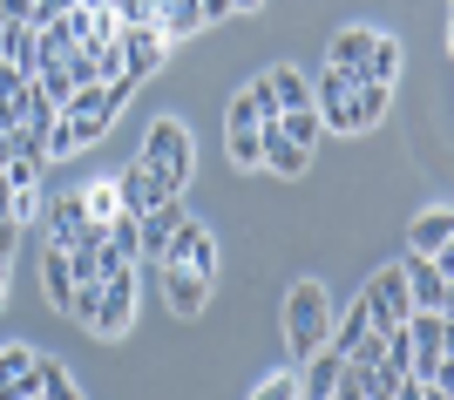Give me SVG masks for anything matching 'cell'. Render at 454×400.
Returning a JSON list of instances; mask_svg holds the SVG:
<instances>
[{
  "label": "cell",
  "mask_w": 454,
  "mask_h": 400,
  "mask_svg": "<svg viewBox=\"0 0 454 400\" xmlns=\"http://www.w3.org/2000/svg\"><path fill=\"white\" fill-rule=\"evenodd\" d=\"M366 333H380V319H373V299L360 292V299H353V312L340 319V333H325V346H340V353H353V346H360Z\"/></svg>",
  "instance_id": "cell-19"
},
{
  "label": "cell",
  "mask_w": 454,
  "mask_h": 400,
  "mask_svg": "<svg viewBox=\"0 0 454 400\" xmlns=\"http://www.w3.org/2000/svg\"><path fill=\"white\" fill-rule=\"evenodd\" d=\"M346 102H353V115H360V129H373L380 115H387V102H394V82H373V75H360L353 89H346Z\"/></svg>",
  "instance_id": "cell-16"
},
{
  "label": "cell",
  "mask_w": 454,
  "mask_h": 400,
  "mask_svg": "<svg viewBox=\"0 0 454 400\" xmlns=\"http://www.w3.org/2000/svg\"><path fill=\"white\" fill-rule=\"evenodd\" d=\"M89 224V204H82V191H61L48 197V245H75V231Z\"/></svg>",
  "instance_id": "cell-12"
},
{
  "label": "cell",
  "mask_w": 454,
  "mask_h": 400,
  "mask_svg": "<svg viewBox=\"0 0 454 400\" xmlns=\"http://www.w3.org/2000/svg\"><path fill=\"white\" fill-rule=\"evenodd\" d=\"M0 387H7V380H0Z\"/></svg>",
  "instance_id": "cell-37"
},
{
  "label": "cell",
  "mask_w": 454,
  "mask_h": 400,
  "mask_svg": "<svg viewBox=\"0 0 454 400\" xmlns=\"http://www.w3.org/2000/svg\"><path fill=\"white\" fill-rule=\"evenodd\" d=\"M366 35H373V27H340V35H333V68H346L353 82H360V61H366Z\"/></svg>",
  "instance_id": "cell-22"
},
{
  "label": "cell",
  "mask_w": 454,
  "mask_h": 400,
  "mask_svg": "<svg viewBox=\"0 0 454 400\" xmlns=\"http://www.w3.org/2000/svg\"><path fill=\"white\" fill-rule=\"evenodd\" d=\"M258 150H265V163L278 176H305V150H299V143H285L278 122H258Z\"/></svg>",
  "instance_id": "cell-17"
},
{
  "label": "cell",
  "mask_w": 454,
  "mask_h": 400,
  "mask_svg": "<svg viewBox=\"0 0 454 400\" xmlns=\"http://www.w3.org/2000/svg\"><path fill=\"white\" fill-rule=\"evenodd\" d=\"M0 217H14V184H7V170H0Z\"/></svg>",
  "instance_id": "cell-33"
},
{
  "label": "cell",
  "mask_w": 454,
  "mask_h": 400,
  "mask_svg": "<svg viewBox=\"0 0 454 400\" xmlns=\"http://www.w3.org/2000/svg\"><path fill=\"white\" fill-rule=\"evenodd\" d=\"M0 7H7V20H27V7H35V0H0Z\"/></svg>",
  "instance_id": "cell-34"
},
{
  "label": "cell",
  "mask_w": 454,
  "mask_h": 400,
  "mask_svg": "<svg viewBox=\"0 0 454 400\" xmlns=\"http://www.w3.org/2000/svg\"><path fill=\"white\" fill-rule=\"evenodd\" d=\"M163 299H170V312L197 319L210 305V278H197V271H184V265H163Z\"/></svg>",
  "instance_id": "cell-11"
},
{
  "label": "cell",
  "mask_w": 454,
  "mask_h": 400,
  "mask_svg": "<svg viewBox=\"0 0 454 400\" xmlns=\"http://www.w3.org/2000/svg\"><path fill=\"white\" fill-rule=\"evenodd\" d=\"M115 48H122V75H129V82L156 75V68H163V55H170L163 27H150V20H143V27H122V35H115Z\"/></svg>",
  "instance_id": "cell-7"
},
{
  "label": "cell",
  "mask_w": 454,
  "mask_h": 400,
  "mask_svg": "<svg viewBox=\"0 0 454 400\" xmlns=\"http://www.w3.org/2000/svg\"><path fill=\"white\" fill-rule=\"evenodd\" d=\"M109 245L122 265H143V210H115L109 217Z\"/></svg>",
  "instance_id": "cell-20"
},
{
  "label": "cell",
  "mask_w": 454,
  "mask_h": 400,
  "mask_svg": "<svg viewBox=\"0 0 454 400\" xmlns=\"http://www.w3.org/2000/svg\"><path fill=\"white\" fill-rule=\"evenodd\" d=\"M197 14H204V27H210V20H224V14H238V7H231V0H197Z\"/></svg>",
  "instance_id": "cell-32"
},
{
  "label": "cell",
  "mask_w": 454,
  "mask_h": 400,
  "mask_svg": "<svg viewBox=\"0 0 454 400\" xmlns=\"http://www.w3.org/2000/svg\"><path fill=\"white\" fill-rule=\"evenodd\" d=\"M14 245H20V224H14V217H0V265L14 258Z\"/></svg>",
  "instance_id": "cell-31"
},
{
  "label": "cell",
  "mask_w": 454,
  "mask_h": 400,
  "mask_svg": "<svg viewBox=\"0 0 454 400\" xmlns=\"http://www.w3.org/2000/svg\"><path fill=\"white\" fill-rule=\"evenodd\" d=\"M136 325V265H115L109 278H102V312H95V340H122Z\"/></svg>",
  "instance_id": "cell-3"
},
{
  "label": "cell",
  "mask_w": 454,
  "mask_h": 400,
  "mask_svg": "<svg viewBox=\"0 0 454 400\" xmlns=\"http://www.w3.org/2000/svg\"><path fill=\"white\" fill-rule=\"evenodd\" d=\"M0 299H7V265H0Z\"/></svg>",
  "instance_id": "cell-36"
},
{
  "label": "cell",
  "mask_w": 454,
  "mask_h": 400,
  "mask_svg": "<svg viewBox=\"0 0 454 400\" xmlns=\"http://www.w3.org/2000/svg\"><path fill=\"white\" fill-rule=\"evenodd\" d=\"M27 366H35V346H0V380H20ZM0 394H7V387H0Z\"/></svg>",
  "instance_id": "cell-28"
},
{
  "label": "cell",
  "mask_w": 454,
  "mask_h": 400,
  "mask_svg": "<svg viewBox=\"0 0 454 400\" xmlns=\"http://www.w3.org/2000/svg\"><path fill=\"white\" fill-rule=\"evenodd\" d=\"M407 346H414V360H407V380H414V394L441 400L448 394V312H407Z\"/></svg>",
  "instance_id": "cell-1"
},
{
  "label": "cell",
  "mask_w": 454,
  "mask_h": 400,
  "mask_svg": "<svg viewBox=\"0 0 454 400\" xmlns=\"http://www.w3.org/2000/svg\"><path fill=\"white\" fill-rule=\"evenodd\" d=\"M109 14L122 20V27H143V20L156 27V7H150V0H109Z\"/></svg>",
  "instance_id": "cell-29"
},
{
  "label": "cell",
  "mask_w": 454,
  "mask_h": 400,
  "mask_svg": "<svg viewBox=\"0 0 454 400\" xmlns=\"http://www.w3.org/2000/svg\"><path fill=\"white\" fill-rule=\"evenodd\" d=\"M150 7H156V14H163V7H176V0H150Z\"/></svg>",
  "instance_id": "cell-35"
},
{
  "label": "cell",
  "mask_w": 454,
  "mask_h": 400,
  "mask_svg": "<svg viewBox=\"0 0 454 400\" xmlns=\"http://www.w3.org/2000/svg\"><path fill=\"white\" fill-rule=\"evenodd\" d=\"M82 204H89L95 224H109L115 210H122V197H115V184H89V191H82Z\"/></svg>",
  "instance_id": "cell-27"
},
{
  "label": "cell",
  "mask_w": 454,
  "mask_h": 400,
  "mask_svg": "<svg viewBox=\"0 0 454 400\" xmlns=\"http://www.w3.org/2000/svg\"><path fill=\"white\" fill-rule=\"evenodd\" d=\"M75 400V380H68V366L61 360H41L35 353V366H27V373H20V380H7V394L0 400Z\"/></svg>",
  "instance_id": "cell-8"
},
{
  "label": "cell",
  "mask_w": 454,
  "mask_h": 400,
  "mask_svg": "<svg viewBox=\"0 0 454 400\" xmlns=\"http://www.w3.org/2000/svg\"><path fill=\"white\" fill-rule=\"evenodd\" d=\"M156 27H163V41H184V35H197V27H204V14H197V0H176V7H163V14H156Z\"/></svg>",
  "instance_id": "cell-25"
},
{
  "label": "cell",
  "mask_w": 454,
  "mask_h": 400,
  "mask_svg": "<svg viewBox=\"0 0 454 400\" xmlns=\"http://www.w3.org/2000/svg\"><path fill=\"white\" fill-rule=\"evenodd\" d=\"M319 129H325L319 109H285V115H278V136H285V143H299V150H312V143H319Z\"/></svg>",
  "instance_id": "cell-24"
},
{
  "label": "cell",
  "mask_w": 454,
  "mask_h": 400,
  "mask_svg": "<svg viewBox=\"0 0 454 400\" xmlns=\"http://www.w3.org/2000/svg\"><path fill=\"white\" fill-rule=\"evenodd\" d=\"M448 238H454V217H448V210H420L414 224H407V245H414L420 258H448Z\"/></svg>",
  "instance_id": "cell-13"
},
{
  "label": "cell",
  "mask_w": 454,
  "mask_h": 400,
  "mask_svg": "<svg viewBox=\"0 0 454 400\" xmlns=\"http://www.w3.org/2000/svg\"><path fill=\"white\" fill-rule=\"evenodd\" d=\"M156 265H184V271H197V278H210V271H217V245H210V231L197 224V217H176V231H170V245H163Z\"/></svg>",
  "instance_id": "cell-4"
},
{
  "label": "cell",
  "mask_w": 454,
  "mask_h": 400,
  "mask_svg": "<svg viewBox=\"0 0 454 400\" xmlns=\"http://www.w3.org/2000/svg\"><path fill=\"white\" fill-rule=\"evenodd\" d=\"M143 163H156V170H170L176 184H190V163H197L190 129H184V122H150V136H143Z\"/></svg>",
  "instance_id": "cell-5"
},
{
  "label": "cell",
  "mask_w": 454,
  "mask_h": 400,
  "mask_svg": "<svg viewBox=\"0 0 454 400\" xmlns=\"http://www.w3.org/2000/svg\"><path fill=\"white\" fill-rule=\"evenodd\" d=\"M251 394H258V400H292V394H299V373H265Z\"/></svg>",
  "instance_id": "cell-30"
},
{
  "label": "cell",
  "mask_w": 454,
  "mask_h": 400,
  "mask_svg": "<svg viewBox=\"0 0 454 400\" xmlns=\"http://www.w3.org/2000/svg\"><path fill=\"white\" fill-rule=\"evenodd\" d=\"M360 75H373V82H394V75H400V41H394V35H366Z\"/></svg>",
  "instance_id": "cell-21"
},
{
  "label": "cell",
  "mask_w": 454,
  "mask_h": 400,
  "mask_svg": "<svg viewBox=\"0 0 454 400\" xmlns=\"http://www.w3.org/2000/svg\"><path fill=\"white\" fill-rule=\"evenodd\" d=\"M400 278H407V299L420 312H448V258H400Z\"/></svg>",
  "instance_id": "cell-6"
},
{
  "label": "cell",
  "mask_w": 454,
  "mask_h": 400,
  "mask_svg": "<svg viewBox=\"0 0 454 400\" xmlns=\"http://www.w3.org/2000/svg\"><path fill=\"white\" fill-rule=\"evenodd\" d=\"M224 143H231V163H238V170H258V163H265L258 129H224Z\"/></svg>",
  "instance_id": "cell-26"
},
{
  "label": "cell",
  "mask_w": 454,
  "mask_h": 400,
  "mask_svg": "<svg viewBox=\"0 0 454 400\" xmlns=\"http://www.w3.org/2000/svg\"><path fill=\"white\" fill-rule=\"evenodd\" d=\"M271 96H278V115L285 109H312V82L299 68H271Z\"/></svg>",
  "instance_id": "cell-23"
},
{
  "label": "cell",
  "mask_w": 454,
  "mask_h": 400,
  "mask_svg": "<svg viewBox=\"0 0 454 400\" xmlns=\"http://www.w3.org/2000/svg\"><path fill=\"white\" fill-rule=\"evenodd\" d=\"M41 286H48V305H61V312H68V299H75V271H68V245H48V251H41Z\"/></svg>",
  "instance_id": "cell-14"
},
{
  "label": "cell",
  "mask_w": 454,
  "mask_h": 400,
  "mask_svg": "<svg viewBox=\"0 0 454 400\" xmlns=\"http://www.w3.org/2000/svg\"><path fill=\"white\" fill-rule=\"evenodd\" d=\"M176 217H184V204H176V197H163V204L143 210V258H163V245H170Z\"/></svg>",
  "instance_id": "cell-15"
},
{
  "label": "cell",
  "mask_w": 454,
  "mask_h": 400,
  "mask_svg": "<svg viewBox=\"0 0 454 400\" xmlns=\"http://www.w3.org/2000/svg\"><path fill=\"white\" fill-rule=\"evenodd\" d=\"M0 61H14L20 75H41V55H35V27H27V20H7V27H0Z\"/></svg>",
  "instance_id": "cell-18"
},
{
  "label": "cell",
  "mask_w": 454,
  "mask_h": 400,
  "mask_svg": "<svg viewBox=\"0 0 454 400\" xmlns=\"http://www.w3.org/2000/svg\"><path fill=\"white\" fill-rule=\"evenodd\" d=\"M366 299H373L380 333H387V325H400L407 312H414V299H407V278H400V265H380V271H373V286H366Z\"/></svg>",
  "instance_id": "cell-9"
},
{
  "label": "cell",
  "mask_w": 454,
  "mask_h": 400,
  "mask_svg": "<svg viewBox=\"0 0 454 400\" xmlns=\"http://www.w3.org/2000/svg\"><path fill=\"white\" fill-rule=\"evenodd\" d=\"M325 333H333V299H325L319 278H299L285 292V346L305 360L312 346H325Z\"/></svg>",
  "instance_id": "cell-2"
},
{
  "label": "cell",
  "mask_w": 454,
  "mask_h": 400,
  "mask_svg": "<svg viewBox=\"0 0 454 400\" xmlns=\"http://www.w3.org/2000/svg\"><path fill=\"white\" fill-rule=\"evenodd\" d=\"M340 366H346L340 346H312V353H305V373H299V394L305 400H333L340 394Z\"/></svg>",
  "instance_id": "cell-10"
}]
</instances>
